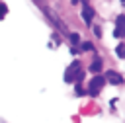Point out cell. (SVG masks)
Instances as JSON below:
<instances>
[{
	"label": "cell",
	"mask_w": 125,
	"mask_h": 123,
	"mask_svg": "<svg viewBox=\"0 0 125 123\" xmlns=\"http://www.w3.org/2000/svg\"><path fill=\"white\" fill-rule=\"evenodd\" d=\"M80 47H82V51H92V49H94V45H92L90 41H84Z\"/></svg>",
	"instance_id": "7"
},
{
	"label": "cell",
	"mask_w": 125,
	"mask_h": 123,
	"mask_svg": "<svg viewBox=\"0 0 125 123\" xmlns=\"http://www.w3.org/2000/svg\"><path fill=\"white\" fill-rule=\"evenodd\" d=\"M76 76H80V64H78V62H72V64L66 68V72H64V80H66V82H74Z\"/></svg>",
	"instance_id": "2"
},
{
	"label": "cell",
	"mask_w": 125,
	"mask_h": 123,
	"mask_svg": "<svg viewBox=\"0 0 125 123\" xmlns=\"http://www.w3.org/2000/svg\"><path fill=\"white\" fill-rule=\"evenodd\" d=\"M104 84H105V78L104 76H94L92 80H90V88H88V94L90 96H98L100 92H102V88H104Z\"/></svg>",
	"instance_id": "1"
},
{
	"label": "cell",
	"mask_w": 125,
	"mask_h": 123,
	"mask_svg": "<svg viewBox=\"0 0 125 123\" xmlns=\"http://www.w3.org/2000/svg\"><path fill=\"white\" fill-rule=\"evenodd\" d=\"M92 18H94V10H92V6H90L88 2H82V20H84V23L90 25V23H92Z\"/></svg>",
	"instance_id": "3"
},
{
	"label": "cell",
	"mask_w": 125,
	"mask_h": 123,
	"mask_svg": "<svg viewBox=\"0 0 125 123\" xmlns=\"http://www.w3.org/2000/svg\"><path fill=\"white\" fill-rule=\"evenodd\" d=\"M78 2H82V0H72V4H78Z\"/></svg>",
	"instance_id": "10"
},
{
	"label": "cell",
	"mask_w": 125,
	"mask_h": 123,
	"mask_svg": "<svg viewBox=\"0 0 125 123\" xmlns=\"http://www.w3.org/2000/svg\"><path fill=\"white\" fill-rule=\"evenodd\" d=\"M115 53H117L119 59H125V45H117V51Z\"/></svg>",
	"instance_id": "6"
},
{
	"label": "cell",
	"mask_w": 125,
	"mask_h": 123,
	"mask_svg": "<svg viewBox=\"0 0 125 123\" xmlns=\"http://www.w3.org/2000/svg\"><path fill=\"white\" fill-rule=\"evenodd\" d=\"M117 25H123L125 27V16H119L117 18Z\"/></svg>",
	"instance_id": "9"
},
{
	"label": "cell",
	"mask_w": 125,
	"mask_h": 123,
	"mask_svg": "<svg viewBox=\"0 0 125 123\" xmlns=\"http://www.w3.org/2000/svg\"><path fill=\"white\" fill-rule=\"evenodd\" d=\"M123 6H125V0H123Z\"/></svg>",
	"instance_id": "11"
},
{
	"label": "cell",
	"mask_w": 125,
	"mask_h": 123,
	"mask_svg": "<svg viewBox=\"0 0 125 123\" xmlns=\"http://www.w3.org/2000/svg\"><path fill=\"white\" fill-rule=\"evenodd\" d=\"M70 41H72V43L76 45V43H80V37H78L76 33H70Z\"/></svg>",
	"instance_id": "8"
},
{
	"label": "cell",
	"mask_w": 125,
	"mask_h": 123,
	"mask_svg": "<svg viewBox=\"0 0 125 123\" xmlns=\"http://www.w3.org/2000/svg\"><path fill=\"white\" fill-rule=\"evenodd\" d=\"M105 80H109V84L119 86V84L123 82V76H121L119 72H115V70H107V72H105Z\"/></svg>",
	"instance_id": "4"
},
{
	"label": "cell",
	"mask_w": 125,
	"mask_h": 123,
	"mask_svg": "<svg viewBox=\"0 0 125 123\" xmlns=\"http://www.w3.org/2000/svg\"><path fill=\"white\" fill-rule=\"evenodd\" d=\"M90 70H92L94 74H98V72L102 70V61H100V59H94L92 64H90Z\"/></svg>",
	"instance_id": "5"
}]
</instances>
